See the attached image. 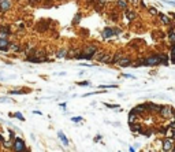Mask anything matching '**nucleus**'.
Masks as SVG:
<instances>
[{"instance_id":"1","label":"nucleus","mask_w":175,"mask_h":152,"mask_svg":"<svg viewBox=\"0 0 175 152\" xmlns=\"http://www.w3.org/2000/svg\"><path fill=\"white\" fill-rule=\"evenodd\" d=\"M121 33H123V29L119 26H106L103 30H101V38L103 40H109V38L115 37V36H119Z\"/></svg>"},{"instance_id":"2","label":"nucleus","mask_w":175,"mask_h":152,"mask_svg":"<svg viewBox=\"0 0 175 152\" xmlns=\"http://www.w3.org/2000/svg\"><path fill=\"white\" fill-rule=\"evenodd\" d=\"M160 66L159 52H151L144 56V67H157Z\"/></svg>"},{"instance_id":"3","label":"nucleus","mask_w":175,"mask_h":152,"mask_svg":"<svg viewBox=\"0 0 175 152\" xmlns=\"http://www.w3.org/2000/svg\"><path fill=\"white\" fill-rule=\"evenodd\" d=\"M157 115L161 119L170 121L171 118H175V108L172 106H170V104H161V108H160Z\"/></svg>"},{"instance_id":"4","label":"nucleus","mask_w":175,"mask_h":152,"mask_svg":"<svg viewBox=\"0 0 175 152\" xmlns=\"http://www.w3.org/2000/svg\"><path fill=\"white\" fill-rule=\"evenodd\" d=\"M28 149V144L26 141L23 140L22 137L16 136L14 140H12V147H11V151L12 152H25Z\"/></svg>"},{"instance_id":"5","label":"nucleus","mask_w":175,"mask_h":152,"mask_svg":"<svg viewBox=\"0 0 175 152\" xmlns=\"http://www.w3.org/2000/svg\"><path fill=\"white\" fill-rule=\"evenodd\" d=\"M99 49H100V47H99L97 43H88V44H85V45L81 47V53L93 58V55L97 52Z\"/></svg>"},{"instance_id":"6","label":"nucleus","mask_w":175,"mask_h":152,"mask_svg":"<svg viewBox=\"0 0 175 152\" xmlns=\"http://www.w3.org/2000/svg\"><path fill=\"white\" fill-rule=\"evenodd\" d=\"M133 61H134V59H133V58H131L130 55H126V53H125L122 58H121L119 61L116 62V66H118L119 68L131 67V64H133Z\"/></svg>"},{"instance_id":"7","label":"nucleus","mask_w":175,"mask_h":152,"mask_svg":"<svg viewBox=\"0 0 175 152\" xmlns=\"http://www.w3.org/2000/svg\"><path fill=\"white\" fill-rule=\"evenodd\" d=\"M133 110L136 111V114L140 116V119H144V118H146V115L148 114V108H146V103H140V104H137V106L133 107Z\"/></svg>"},{"instance_id":"8","label":"nucleus","mask_w":175,"mask_h":152,"mask_svg":"<svg viewBox=\"0 0 175 152\" xmlns=\"http://www.w3.org/2000/svg\"><path fill=\"white\" fill-rule=\"evenodd\" d=\"M14 33L11 30V25L8 23H3L0 25V38H11Z\"/></svg>"},{"instance_id":"9","label":"nucleus","mask_w":175,"mask_h":152,"mask_svg":"<svg viewBox=\"0 0 175 152\" xmlns=\"http://www.w3.org/2000/svg\"><path fill=\"white\" fill-rule=\"evenodd\" d=\"M175 147V140L174 138H170V137H164L161 140V148L164 152H170L172 148Z\"/></svg>"},{"instance_id":"10","label":"nucleus","mask_w":175,"mask_h":152,"mask_svg":"<svg viewBox=\"0 0 175 152\" xmlns=\"http://www.w3.org/2000/svg\"><path fill=\"white\" fill-rule=\"evenodd\" d=\"M146 103V108H148V114L149 115H157L161 108V104L159 103H153V101H145Z\"/></svg>"},{"instance_id":"11","label":"nucleus","mask_w":175,"mask_h":152,"mask_svg":"<svg viewBox=\"0 0 175 152\" xmlns=\"http://www.w3.org/2000/svg\"><path fill=\"white\" fill-rule=\"evenodd\" d=\"M123 15L126 18V21L129 23H131L133 21H136L138 18V13L134 10V8H127L126 11H123Z\"/></svg>"},{"instance_id":"12","label":"nucleus","mask_w":175,"mask_h":152,"mask_svg":"<svg viewBox=\"0 0 175 152\" xmlns=\"http://www.w3.org/2000/svg\"><path fill=\"white\" fill-rule=\"evenodd\" d=\"M51 22H52V21H40L38 23H36L34 29H36L38 33H44V32L49 30V28H51Z\"/></svg>"},{"instance_id":"13","label":"nucleus","mask_w":175,"mask_h":152,"mask_svg":"<svg viewBox=\"0 0 175 152\" xmlns=\"http://www.w3.org/2000/svg\"><path fill=\"white\" fill-rule=\"evenodd\" d=\"M12 6H14V0H1L0 1V11H1V14L8 13L12 8Z\"/></svg>"},{"instance_id":"14","label":"nucleus","mask_w":175,"mask_h":152,"mask_svg":"<svg viewBox=\"0 0 175 152\" xmlns=\"http://www.w3.org/2000/svg\"><path fill=\"white\" fill-rule=\"evenodd\" d=\"M33 91L31 88H25V86H18L16 89H11L8 91V95H28Z\"/></svg>"},{"instance_id":"15","label":"nucleus","mask_w":175,"mask_h":152,"mask_svg":"<svg viewBox=\"0 0 175 152\" xmlns=\"http://www.w3.org/2000/svg\"><path fill=\"white\" fill-rule=\"evenodd\" d=\"M11 41H12L11 38H0V52H8Z\"/></svg>"},{"instance_id":"16","label":"nucleus","mask_w":175,"mask_h":152,"mask_svg":"<svg viewBox=\"0 0 175 152\" xmlns=\"http://www.w3.org/2000/svg\"><path fill=\"white\" fill-rule=\"evenodd\" d=\"M81 52V48H75V47H71V48H67V55H66V59L69 61H73L75 59V56Z\"/></svg>"},{"instance_id":"17","label":"nucleus","mask_w":175,"mask_h":152,"mask_svg":"<svg viewBox=\"0 0 175 152\" xmlns=\"http://www.w3.org/2000/svg\"><path fill=\"white\" fill-rule=\"evenodd\" d=\"M129 128H130V132H133L134 134H136V133L140 134V132H141L142 128H144V123H142L141 121H137V122H134V123H130Z\"/></svg>"},{"instance_id":"18","label":"nucleus","mask_w":175,"mask_h":152,"mask_svg":"<svg viewBox=\"0 0 175 152\" xmlns=\"http://www.w3.org/2000/svg\"><path fill=\"white\" fill-rule=\"evenodd\" d=\"M21 51H22V44H21L19 41H11V44H10V51H8V52L21 53Z\"/></svg>"},{"instance_id":"19","label":"nucleus","mask_w":175,"mask_h":152,"mask_svg":"<svg viewBox=\"0 0 175 152\" xmlns=\"http://www.w3.org/2000/svg\"><path fill=\"white\" fill-rule=\"evenodd\" d=\"M157 18H159L160 23H161V25H164V26H168L170 23L172 22V19H171V18H170L167 14H163V13H159Z\"/></svg>"},{"instance_id":"20","label":"nucleus","mask_w":175,"mask_h":152,"mask_svg":"<svg viewBox=\"0 0 175 152\" xmlns=\"http://www.w3.org/2000/svg\"><path fill=\"white\" fill-rule=\"evenodd\" d=\"M36 48V45L33 44V43H26L25 45H22V51H21V53H23V55H30L31 53V51Z\"/></svg>"},{"instance_id":"21","label":"nucleus","mask_w":175,"mask_h":152,"mask_svg":"<svg viewBox=\"0 0 175 152\" xmlns=\"http://www.w3.org/2000/svg\"><path fill=\"white\" fill-rule=\"evenodd\" d=\"M137 121H141V119H140V116L136 114V111L131 108L129 111V114H127V123L130 125V123H134V122H137Z\"/></svg>"},{"instance_id":"22","label":"nucleus","mask_w":175,"mask_h":152,"mask_svg":"<svg viewBox=\"0 0 175 152\" xmlns=\"http://www.w3.org/2000/svg\"><path fill=\"white\" fill-rule=\"evenodd\" d=\"M160 66H168L170 64V55L166 52H159Z\"/></svg>"},{"instance_id":"23","label":"nucleus","mask_w":175,"mask_h":152,"mask_svg":"<svg viewBox=\"0 0 175 152\" xmlns=\"http://www.w3.org/2000/svg\"><path fill=\"white\" fill-rule=\"evenodd\" d=\"M15 28H16V32H19L22 34L23 32L28 29V23L25 21H22V19H19V21H15Z\"/></svg>"},{"instance_id":"24","label":"nucleus","mask_w":175,"mask_h":152,"mask_svg":"<svg viewBox=\"0 0 175 152\" xmlns=\"http://www.w3.org/2000/svg\"><path fill=\"white\" fill-rule=\"evenodd\" d=\"M123 55H125V52H123L122 49H119V51H115V52H112V59H111V66H114V64H116V62L119 61V59L122 58Z\"/></svg>"},{"instance_id":"25","label":"nucleus","mask_w":175,"mask_h":152,"mask_svg":"<svg viewBox=\"0 0 175 152\" xmlns=\"http://www.w3.org/2000/svg\"><path fill=\"white\" fill-rule=\"evenodd\" d=\"M129 1L127 0H116V8L121 11H126L129 8Z\"/></svg>"},{"instance_id":"26","label":"nucleus","mask_w":175,"mask_h":152,"mask_svg":"<svg viewBox=\"0 0 175 152\" xmlns=\"http://www.w3.org/2000/svg\"><path fill=\"white\" fill-rule=\"evenodd\" d=\"M58 137H59V140H60V143L63 147H69L70 145V141H69V138H67V136L62 132V130H59L58 132Z\"/></svg>"},{"instance_id":"27","label":"nucleus","mask_w":175,"mask_h":152,"mask_svg":"<svg viewBox=\"0 0 175 152\" xmlns=\"http://www.w3.org/2000/svg\"><path fill=\"white\" fill-rule=\"evenodd\" d=\"M106 52H107L106 49H99L97 52H96L94 55H93V61H94V62H97V63H101V59L104 58Z\"/></svg>"},{"instance_id":"28","label":"nucleus","mask_w":175,"mask_h":152,"mask_svg":"<svg viewBox=\"0 0 175 152\" xmlns=\"http://www.w3.org/2000/svg\"><path fill=\"white\" fill-rule=\"evenodd\" d=\"M133 68H140V67H144V56H140L137 59L133 61V64H131Z\"/></svg>"},{"instance_id":"29","label":"nucleus","mask_w":175,"mask_h":152,"mask_svg":"<svg viewBox=\"0 0 175 152\" xmlns=\"http://www.w3.org/2000/svg\"><path fill=\"white\" fill-rule=\"evenodd\" d=\"M66 55H67V48H60L55 52L56 59H66Z\"/></svg>"},{"instance_id":"30","label":"nucleus","mask_w":175,"mask_h":152,"mask_svg":"<svg viewBox=\"0 0 175 152\" xmlns=\"http://www.w3.org/2000/svg\"><path fill=\"white\" fill-rule=\"evenodd\" d=\"M111 59H112V52H108V51H107L106 55H104V58L101 59V64H108V66H111Z\"/></svg>"},{"instance_id":"31","label":"nucleus","mask_w":175,"mask_h":152,"mask_svg":"<svg viewBox=\"0 0 175 152\" xmlns=\"http://www.w3.org/2000/svg\"><path fill=\"white\" fill-rule=\"evenodd\" d=\"M146 13H148V15H151L153 16V18H157V15H159V10L156 7H153V6H151V7H148L146 8Z\"/></svg>"},{"instance_id":"32","label":"nucleus","mask_w":175,"mask_h":152,"mask_svg":"<svg viewBox=\"0 0 175 152\" xmlns=\"http://www.w3.org/2000/svg\"><path fill=\"white\" fill-rule=\"evenodd\" d=\"M166 38H167L168 44L171 45V44H174L175 43V30L172 32H166Z\"/></svg>"},{"instance_id":"33","label":"nucleus","mask_w":175,"mask_h":152,"mask_svg":"<svg viewBox=\"0 0 175 152\" xmlns=\"http://www.w3.org/2000/svg\"><path fill=\"white\" fill-rule=\"evenodd\" d=\"M140 134H142V136H145V137H148V138H149V137L153 134V129H152V128H146V126H144V128H142V130L140 132Z\"/></svg>"},{"instance_id":"34","label":"nucleus","mask_w":175,"mask_h":152,"mask_svg":"<svg viewBox=\"0 0 175 152\" xmlns=\"http://www.w3.org/2000/svg\"><path fill=\"white\" fill-rule=\"evenodd\" d=\"M118 86H119L118 84H109V85L103 84V85H99L97 89H100V91H106V89H116Z\"/></svg>"},{"instance_id":"35","label":"nucleus","mask_w":175,"mask_h":152,"mask_svg":"<svg viewBox=\"0 0 175 152\" xmlns=\"http://www.w3.org/2000/svg\"><path fill=\"white\" fill-rule=\"evenodd\" d=\"M152 36H153V38L159 37V40H164V38H166V33H164V32H161V30H155Z\"/></svg>"},{"instance_id":"36","label":"nucleus","mask_w":175,"mask_h":152,"mask_svg":"<svg viewBox=\"0 0 175 152\" xmlns=\"http://www.w3.org/2000/svg\"><path fill=\"white\" fill-rule=\"evenodd\" d=\"M109 21H111V22H119V21H121V15H119L118 13L112 11V13L109 14Z\"/></svg>"},{"instance_id":"37","label":"nucleus","mask_w":175,"mask_h":152,"mask_svg":"<svg viewBox=\"0 0 175 152\" xmlns=\"http://www.w3.org/2000/svg\"><path fill=\"white\" fill-rule=\"evenodd\" d=\"M1 147L4 148V149H11V147H12V140H3V143H1Z\"/></svg>"},{"instance_id":"38","label":"nucleus","mask_w":175,"mask_h":152,"mask_svg":"<svg viewBox=\"0 0 175 152\" xmlns=\"http://www.w3.org/2000/svg\"><path fill=\"white\" fill-rule=\"evenodd\" d=\"M81 19H82V14H81V13H78V14L74 16V19H73V25H74V26H75V25H78Z\"/></svg>"},{"instance_id":"39","label":"nucleus","mask_w":175,"mask_h":152,"mask_svg":"<svg viewBox=\"0 0 175 152\" xmlns=\"http://www.w3.org/2000/svg\"><path fill=\"white\" fill-rule=\"evenodd\" d=\"M70 121L73 122V123H77V125H78V123L84 122V118H82V116H71V119H70Z\"/></svg>"},{"instance_id":"40","label":"nucleus","mask_w":175,"mask_h":152,"mask_svg":"<svg viewBox=\"0 0 175 152\" xmlns=\"http://www.w3.org/2000/svg\"><path fill=\"white\" fill-rule=\"evenodd\" d=\"M75 85L77 86H90L92 82L90 81H77Z\"/></svg>"},{"instance_id":"41","label":"nucleus","mask_w":175,"mask_h":152,"mask_svg":"<svg viewBox=\"0 0 175 152\" xmlns=\"http://www.w3.org/2000/svg\"><path fill=\"white\" fill-rule=\"evenodd\" d=\"M14 118H16L18 121H21V122L25 121V116H23L22 113H19V111H15V113H14Z\"/></svg>"},{"instance_id":"42","label":"nucleus","mask_w":175,"mask_h":152,"mask_svg":"<svg viewBox=\"0 0 175 152\" xmlns=\"http://www.w3.org/2000/svg\"><path fill=\"white\" fill-rule=\"evenodd\" d=\"M141 1H142V0H129V4H131L133 7H140Z\"/></svg>"},{"instance_id":"43","label":"nucleus","mask_w":175,"mask_h":152,"mask_svg":"<svg viewBox=\"0 0 175 152\" xmlns=\"http://www.w3.org/2000/svg\"><path fill=\"white\" fill-rule=\"evenodd\" d=\"M7 132H8V138H10V140H14V138H15V137H16V134H15V130L8 129Z\"/></svg>"},{"instance_id":"44","label":"nucleus","mask_w":175,"mask_h":152,"mask_svg":"<svg viewBox=\"0 0 175 152\" xmlns=\"http://www.w3.org/2000/svg\"><path fill=\"white\" fill-rule=\"evenodd\" d=\"M14 100H11L10 97L7 96H3V97H0V103H12Z\"/></svg>"},{"instance_id":"45","label":"nucleus","mask_w":175,"mask_h":152,"mask_svg":"<svg viewBox=\"0 0 175 152\" xmlns=\"http://www.w3.org/2000/svg\"><path fill=\"white\" fill-rule=\"evenodd\" d=\"M104 106L107 107V108H118V110H119V108H121V106H119V104H109V103H104Z\"/></svg>"},{"instance_id":"46","label":"nucleus","mask_w":175,"mask_h":152,"mask_svg":"<svg viewBox=\"0 0 175 152\" xmlns=\"http://www.w3.org/2000/svg\"><path fill=\"white\" fill-rule=\"evenodd\" d=\"M172 30H175V21H172V22L167 26V32H172Z\"/></svg>"},{"instance_id":"47","label":"nucleus","mask_w":175,"mask_h":152,"mask_svg":"<svg viewBox=\"0 0 175 152\" xmlns=\"http://www.w3.org/2000/svg\"><path fill=\"white\" fill-rule=\"evenodd\" d=\"M121 77H123V78H131V80H136L137 77L133 76V74H127V73H125V74H122Z\"/></svg>"},{"instance_id":"48","label":"nucleus","mask_w":175,"mask_h":152,"mask_svg":"<svg viewBox=\"0 0 175 152\" xmlns=\"http://www.w3.org/2000/svg\"><path fill=\"white\" fill-rule=\"evenodd\" d=\"M101 140H103V136H101V134H97V136L93 138V143H100Z\"/></svg>"},{"instance_id":"49","label":"nucleus","mask_w":175,"mask_h":152,"mask_svg":"<svg viewBox=\"0 0 175 152\" xmlns=\"http://www.w3.org/2000/svg\"><path fill=\"white\" fill-rule=\"evenodd\" d=\"M170 55H175V43L170 45Z\"/></svg>"},{"instance_id":"50","label":"nucleus","mask_w":175,"mask_h":152,"mask_svg":"<svg viewBox=\"0 0 175 152\" xmlns=\"http://www.w3.org/2000/svg\"><path fill=\"white\" fill-rule=\"evenodd\" d=\"M79 66H81V67H93V64H89V63H84V62H82V63H79Z\"/></svg>"},{"instance_id":"51","label":"nucleus","mask_w":175,"mask_h":152,"mask_svg":"<svg viewBox=\"0 0 175 152\" xmlns=\"http://www.w3.org/2000/svg\"><path fill=\"white\" fill-rule=\"evenodd\" d=\"M164 4H170V6H174L175 7V1H170V0H163Z\"/></svg>"},{"instance_id":"52","label":"nucleus","mask_w":175,"mask_h":152,"mask_svg":"<svg viewBox=\"0 0 175 152\" xmlns=\"http://www.w3.org/2000/svg\"><path fill=\"white\" fill-rule=\"evenodd\" d=\"M59 106H60V108H63V110H64V111H66V110H67V103H60V104H59Z\"/></svg>"},{"instance_id":"53","label":"nucleus","mask_w":175,"mask_h":152,"mask_svg":"<svg viewBox=\"0 0 175 152\" xmlns=\"http://www.w3.org/2000/svg\"><path fill=\"white\" fill-rule=\"evenodd\" d=\"M129 152H136V148L134 147H129Z\"/></svg>"},{"instance_id":"54","label":"nucleus","mask_w":175,"mask_h":152,"mask_svg":"<svg viewBox=\"0 0 175 152\" xmlns=\"http://www.w3.org/2000/svg\"><path fill=\"white\" fill-rule=\"evenodd\" d=\"M33 114H38V115H41L43 113H41V111H38V110H34V111H33Z\"/></svg>"},{"instance_id":"55","label":"nucleus","mask_w":175,"mask_h":152,"mask_svg":"<svg viewBox=\"0 0 175 152\" xmlns=\"http://www.w3.org/2000/svg\"><path fill=\"white\" fill-rule=\"evenodd\" d=\"M112 125H114V126H121V123H119V122H114Z\"/></svg>"},{"instance_id":"56","label":"nucleus","mask_w":175,"mask_h":152,"mask_svg":"<svg viewBox=\"0 0 175 152\" xmlns=\"http://www.w3.org/2000/svg\"><path fill=\"white\" fill-rule=\"evenodd\" d=\"M170 152H175V147H174V148H172V149H171V151H170Z\"/></svg>"},{"instance_id":"57","label":"nucleus","mask_w":175,"mask_h":152,"mask_svg":"<svg viewBox=\"0 0 175 152\" xmlns=\"http://www.w3.org/2000/svg\"><path fill=\"white\" fill-rule=\"evenodd\" d=\"M0 15H1V11H0Z\"/></svg>"},{"instance_id":"58","label":"nucleus","mask_w":175,"mask_h":152,"mask_svg":"<svg viewBox=\"0 0 175 152\" xmlns=\"http://www.w3.org/2000/svg\"><path fill=\"white\" fill-rule=\"evenodd\" d=\"M0 76H1V73H0Z\"/></svg>"},{"instance_id":"59","label":"nucleus","mask_w":175,"mask_h":152,"mask_svg":"<svg viewBox=\"0 0 175 152\" xmlns=\"http://www.w3.org/2000/svg\"><path fill=\"white\" fill-rule=\"evenodd\" d=\"M127 1H129V0H127Z\"/></svg>"},{"instance_id":"60","label":"nucleus","mask_w":175,"mask_h":152,"mask_svg":"<svg viewBox=\"0 0 175 152\" xmlns=\"http://www.w3.org/2000/svg\"><path fill=\"white\" fill-rule=\"evenodd\" d=\"M0 1H1V0H0Z\"/></svg>"}]
</instances>
